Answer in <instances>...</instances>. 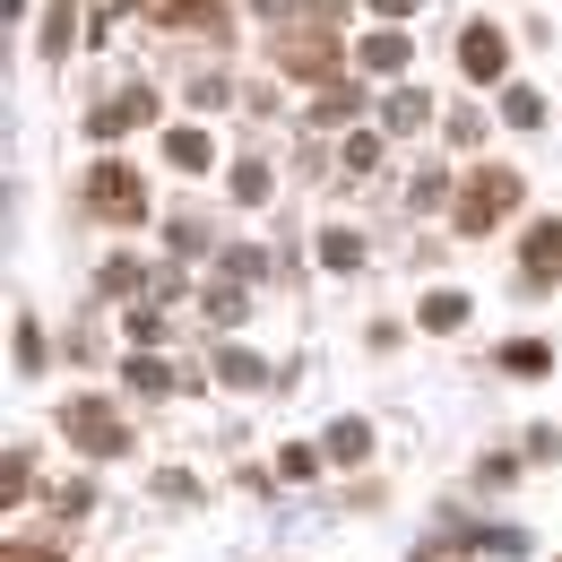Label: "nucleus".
Wrapping results in <instances>:
<instances>
[{
	"mask_svg": "<svg viewBox=\"0 0 562 562\" xmlns=\"http://www.w3.org/2000/svg\"><path fill=\"white\" fill-rule=\"evenodd\" d=\"M312 113H321V122H355V87H329V95H321Z\"/></svg>",
	"mask_w": 562,
	"mask_h": 562,
	"instance_id": "cd10ccee",
	"label": "nucleus"
},
{
	"mask_svg": "<svg viewBox=\"0 0 562 562\" xmlns=\"http://www.w3.org/2000/svg\"><path fill=\"white\" fill-rule=\"evenodd\" d=\"M156 18H165V26H216L225 9H216V0H156Z\"/></svg>",
	"mask_w": 562,
	"mask_h": 562,
	"instance_id": "f3484780",
	"label": "nucleus"
},
{
	"mask_svg": "<svg viewBox=\"0 0 562 562\" xmlns=\"http://www.w3.org/2000/svg\"><path fill=\"white\" fill-rule=\"evenodd\" d=\"M122 381H131L139 398H165V390H182V381H173V372H165L156 355H131V363H122Z\"/></svg>",
	"mask_w": 562,
	"mask_h": 562,
	"instance_id": "9b49d317",
	"label": "nucleus"
},
{
	"mask_svg": "<svg viewBox=\"0 0 562 562\" xmlns=\"http://www.w3.org/2000/svg\"><path fill=\"white\" fill-rule=\"evenodd\" d=\"M131 338H139V347L165 338V312H156V303H131Z\"/></svg>",
	"mask_w": 562,
	"mask_h": 562,
	"instance_id": "a878e982",
	"label": "nucleus"
},
{
	"mask_svg": "<svg viewBox=\"0 0 562 562\" xmlns=\"http://www.w3.org/2000/svg\"><path fill=\"white\" fill-rule=\"evenodd\" d=\"M493 363H502V372H510V381H537V372H546V363H554V355L537 347V338H519V347H502V355H493Z\"/></svg>",
	"mask_w": 562,
	"mask_h": 562,
	"instance_id": "dca6fc26",
	"label": "nucleus"
},
{
	"mask_svg": "<svg viewBox=\"0 0 562 562\" xmlns=\"http://www.w3.org/2000/svg\"><path fill=\"white\" fill-rule=\"evenodd\" d=\"M234 200L260 209V200H269V165H234Z\"/></svg>",
	"mask_w": 562,
	"mask_h": 562,
	"instance_id": "4be33fe9",
	"label": "nucleus"
},
{
	"mask_svg": "<svg viewBox=\"0 0 562 562\" xmlns=\"http://www.w3.org/2000/svg\"><path fill=\"white\" fill-rule=\"evenodd\" d=\"M165 156H173L182 173H200V165H209V131H165Z\"/></svg>",
	"mask_w": 562,
	"mask_h": 562,
	"instance_id": "a211bd4d",
	"label": "nucleus"
},
{
	"mask_svg": "<svg viewBox=\"0 0 562 562\" xmlns=\"http://www.w3.org/2000/svg\"><path fill=\"white\" fill-rule=\"evenodd\" d=\"M139 122H156V87H122V95H104V104L87 113L95 139H122V131H139Z\"/></svg>",
	"mask_w": 562,
	"mask_h": 562,
	"instance_id": "20e7f679",
	"label": "nucleus"
},
{
	"mask_svg": "<svg viewBox=\"0 0 562 562\" xmlns=\"http://www.w3.org/2000/svg\"><path fill=\"white\" fill-rule=\"evenodd\" d=\"M381 122H390V131H424V122H432V104H424L416 87H398V95L381 104Z\"/></svg>",
	"mask_w": 562,
	"mask_h": 562,
	"instance_id": "4468645a",
	"label": "nucleus"
},
{
	"mask_svg": "<svg viewBox=\"0 0 562 562\" xmlns=\"http://www.w3.org/2000/svg\"><path fill=\"white\" fill-rule=\"evenodd\" d=\"M139 278H147L139 260H104V278H95V285H104V294H131V285H139Z\"/></svg>",
	"mask_w": 562,
	"mask_h": 562,
	"instance_id": "bb28decb",
	"label": "nucleus"
},
{
	"mask_svg": "<svg viewBox=\"0 0 562 562\" xmlns=\"http://www.w3.org/2000/svg\"><path fill=\"white\" fill-rule=\"evenodd\" d=\"M372 78H390V70H407V35L398 26H381V35H363V53H355Z\"/></svg>",
	"mask_w": 562,
	"mask_h": 562,
	"instance_id": "0eeeda50",
	"label": "nucleus"
},
{
	"mask_svg": "<svg viewBox=\"0 0 562 562\" xmlns=\"http://www.w3.org/2000/svg\"><path fill=\"white\" fill-rule=\"evenodd\" d=\"M243 312H251V294H243V278H225V269H216V285H209V321H216V329H234Z\"/></svg>",
	"mask_w": 562,
	"mask_h": 562,
	"instance_id": "6e6552de",
	"label": "nucleus"
},
{
	"mask_svg": "<svg viewBox=\"0 0 562 562\" xmlns=\"http://www.w3.org/2000/svg\"><path fill=\"white\" fill-rule=\"evenodd\" d=\"M459 61H468V78H502V61H510V44H502V26H468V44H459Z\"/></svg>",
	"mask_w": 562,
	"mask_h": 562,
	"instance_id": "423d86ee",
	"label": "nucleus"
},
{
	"mask_svg": "<svg viewBox=\"0 0 562 562\" xmlns=\"http://www.w3.org/2000/svg\"><path fill=\"white\" fill-rule=\"evenodd\" d=\"M510 209H519V173H510V165H485V173L468 182V200H459V234H485V225H502Z\"/></svg>",
	"mask_w": 562,
	"mask_h": 562,
	"instance_id": "7ed1b4c3",
	"label": "nucleus"
},
{
	"mask_svg": "<svg viewBox=\"0 0 562 562\" xmlns=\"http://www.w3.org/2000/svg\"><path fill=\"white\" fill-rule=\"evenodd\" d=\"M347 173H381V139H372V131L347 139Z\"/></svg>",
	"mask_w": 562,
	"mask_h": 562,
	"instance_id": "b1692460",
	"label": "nucleus"
},
{
	"mask_svg": "<svg viewBox=\"0 0 562 562\" xmlns=\"http://www.w3.org/2000/svg\"><path fill=\"white\" fill-rule=\"evenodd\" d=\"M9 562H61L53 546H9Z\"/></svg>",
	"mask_w": 562,
	"mask_h": 562,
	"instance_id": "c756f323",
	"label": "nucleus"
},
{
	"mask_svg": "<svg viewBox=\"0 0 562 562\" xmlns=\"http://www.w3.org/2000/svg\"><path fill=\"white\" fill-rule=\"evenodd\" d=\"M312 468H321V450H303V441H285V459H278V476H285V485H303Z\"/></svg>",
	"mask_w": 562,
	"mask_h": 562,
	"instance_id": "393cba45",
	"label": "nucleus"
},
{
	"mask_svg": "<svg viewBox=\"0 0 562 562\" xmlns=\"http://www.w3.org/2000/svg\"><path fill=\"white\" fill-rule=\"evenodd\" d=\"M321 260H329V269H363V234H355V225H329V234H321Z\"/></svg>",
	"mask_w": 562,
	"mask_h": 562,
	"instance_id": "2eb2a0df",
	"label": "nucleus"
},
{
	"mask_svg": "<svg viewBox=\"0 0 562 562\" xmlns=\"http://www.w3.org/2000/svg\"><path fill=\"white\" fill-rule=\"evenodd\" d=\"M407 9H416V0H372V18H407Z\"/></svg>",
	"mask_w": 562,
	"mask_h": 562,
	"instance_id": "7c9ffc66",
	"label": "nucleus"
},
{
	"mask_svg": "<svg viewBox=\"0 0 562 562\" xmlns=\"http://www.w3.org/2000/svg\"><path fill=\"white\" fill-rule=\"evenodd\" d=\"M294 9H347V0H294Z\"/></svg>",
	"mask_w": 562,
	"mask_h": 562,
	"instance_id": "2f4dec72",
	"label": "nucleus"
},
{
	"mask_svg": "<svg viewBox=\"0 0 562 562\" xmlns=\"http://www.w3.org/2000/svg\"><path fill=\"white\" fill-rule=\"evenodd\" d=\"M26 485H35V468H26V450H9V459H0V502H18Z\"/></svg>",
	"mask_w": 562,
	"mask_h": 562,
	"instance_id": "5701e85b",
	"label": "nucleus"
},
{
	"mask_svg": "<svg viewBox=\"0 0 562 562\" xmlns=\"http://www.w3.org/2000/svg\"><path fill=\"white\" fill-rule=\"evenodd\" d=\"M9 355H18V372H44V329L18 321V329H9Z\"/></svg>",
	"mask_w": 562,
	"mask_h": 562,
	"instance_id": "6ab92c4d",
	"label": "nucleus"
},
{
	"mask_svg": "<svg viewBox=\"0 0 562 562\" xmlns=\"http://www.w3.org/2000/svg\"><path fill=\"white\" fill-rule=\"evenodd\" d=\"M216 381H234V390H260L269 372H260V355H251V347H225V355H216Z\"/></svg>",
	"mask_w": 562,
	"mask_h": 562,
	"instance_id": "ddd939ff",
	"label": "nucleus"
},
{
	"mask_svg": "<svg viewBox=\"0 0 562 562\" xmlns=\"http://www.w3.org/2000/svg\"><path fill=\"white\" fill-rule=\"evenodd\" d=\"M502 122H510V131H537V122H546V104H537L528 87H510V95H502Z\"/></svg>",
	"mask_w": 562,
	"mask_h": 562,
	"instance_id": "412c9836",
	"label": "nucleus"
},
{
	"mask_svg": "<svg viewBox=\"0 0 562 562\" xmlns=\"http://www.w3.org/2000/svg\"><path fill=\"white\" fill-rule=\"evenodd\" d=\"M528 278H562V216L528 234Z\"/></svg>",
	"mask_w": 562,
	"mask_h": 562,
	"instance_id": "1a4fd4ad",
	"label": "nucleus"
},
{
	"mask_svg": "<svg viewBox=\"0 0 562 562\" xmlns=\"http://www.w3.org/2000/svg\"><path fill=\"white\" fill-rule=\"evenodd\" d=\"M87 209L113 216V225H139V216H147L139 173H131V165H113V156H104V165H87Z\"/></svg>",
	"mask_w": 562,
	"mask_h": 562,
	"instance_id": "f257e3e1",
	"label": "nucleus"
},
{
	"mask_svg": "<svg viewBox=\"0 0 562 562\" xmlns=\"http://www.w3.org/2000/svg\"><path fill=\"white\" fill-rule=\"evenodd\" d=\"M225 95H234V87H225V78H191V104H200V113H216V104H225Z\"/></svg>",
	"mask_w": 562,
	"mask_h": 562,
	"instance_id": "c85d7f7f",
	"label": "nucleus"
},
{
	"mask_svg": "<svg viewBox=\"0 0 562 562\" xmlns=\"http://www.w3.org/2000/svg\"><path fill=\"white\" fill-rule=\"evenodd\" d=\"M61 432H70L87 459H122V450H131V432H122V416H113L104 398H70V407H61Z\"/></svg>",
	"mask_w": 562,
	"mask_h": 562,
	"instance_id": "f03ea898",
	"label": "nucleus"
},
{
	"mask_svg": "<svg viewBox=\"0 0 562 562\" xmlns=\"http://www.w3.org/2000/svg\"><path fill=\"white\" fill-rule=\"evenodd\" d=\"M70 44H78V0H53V9H44V53L61 61Z\"/></svg>",
	"mask_w": 562,
	"mask_h": 562,
	"instance_id": "9d476101",
	"label": "nucleus"
},
{
	"mask_svg": "<svg viewBox=\"0 0 562 562\" xmlns=\"http://www.w3.org/2000/svg\"><path fill=\"white\" fill-rule=\"evenodd\" d=\"M416 321H424V329H459V321H468V294H450V285H441V294H424Z\"/></svg>",
	"mask_w": 562,
	"mask_h": 562,
	"instance_id": "f8f14e48",
	"label": "nucleus"
},
{
	"mask_svg": "<svg viewBox=\"0 0 562 562\" xmlns=\"http://www.w3.org/2000/svg\"><path fill=\"white\" fill-rule=\"evenodd\" d=\"M278 61L294 78H329V61H338V53H329V26H285V35H278Z\"/></svg>",
	"mask_w": 562,
	"mask_h": 562,
	"instance_id": "39448f33",
	"label": "nucleus"
},
{
	"mask_svg": "<svg viewBox=\"0 0 562 562\" xmlns=\"http://www.w3.org/2000/svg\"><path fill=\"white\" fill-rule=\"evenodd\" d=\"M363 450H372V432H363V416L329 424V459H363Z\"/></svg>",
	"mask_w": 562,
	"mask_h": 562,
	"instance_id": "aec40b11",
	"label": "nucleus"
}]
</instances>
